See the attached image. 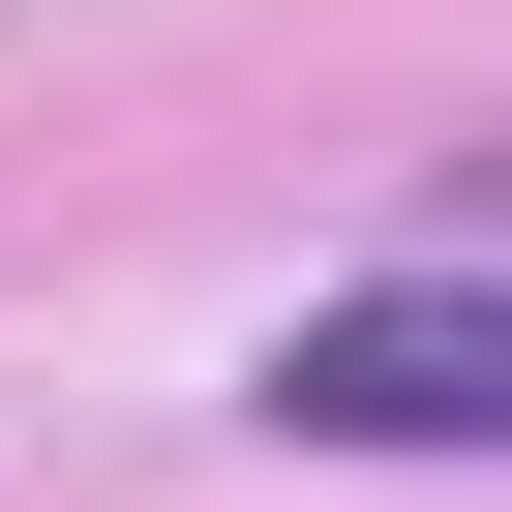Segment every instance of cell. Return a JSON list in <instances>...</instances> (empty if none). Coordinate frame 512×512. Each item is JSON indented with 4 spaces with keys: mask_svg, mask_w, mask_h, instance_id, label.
<instances>
[{
    "mask_svg": "<svg viewBox=\"0 0 512 512\" xmlns=\"http://www.w3.org/2000/svg\"><path fill=\"white\" fill-rule=\"evenodd\" d=\"M272 422L302 452H512V302L482 272H362L272 332Z\"/></svg>",
    "mask_w": 512,
    "mask_h": 512,
    "instance_id": "cell-1",
    "label": "cell"
}]
</instances>
